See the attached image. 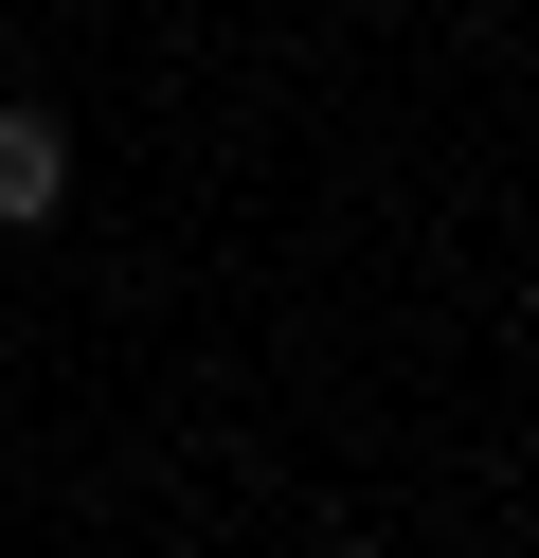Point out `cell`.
I'll use <instances>...</instances> for the list:
<instances>
[{"instance_id":"obj_1","label":"cell","mask_w":539,"mask_h":558,"mask_svg":"<svg viewBox=\"0 0 539 558\" xmlns=\"http://www.w3.org/2000/svg\"><path fill=\"white\" fill-rule=\"evenodd\" d=\"M54 198H72V126L54 109H0V234H36Z\"/></svg>"}]
</instances>
